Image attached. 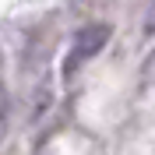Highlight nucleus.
I'll list each match as a JSON object with an SVG mask.
<instances>
[{
	"label": "nucleus",
	"instance_id": "obj_1",
	"mask_svg": "<svg viewBox=\"0 0 155 155\" xmlns=\"http://www.w3.org/2000/svg\"><path fill=\"white\" fill-rule=\"evenodd\" d=\"M106 39H109V28L106 25H88L85 32H78V42H74V49H71V57H67V74H74L78 71V64H85L88 57H95L99 49L106 46Z\"/></svg>",
	"mask_w": 155,
	"mask_h": 155
},
{
	"label": "nucleus",
	"instance_id": "obj_2",
	"mask_svg": "<svg viewBox=\"0 0 155 155\" xmlns=\"http://www.w3.org/2000/svg\"><path fill=\"white\" fill-rule=\"evenodd\" d=\"M145 35H155V0L148 4V14H145Z\"/></svg>",
	"mask_w": 155,
	"mask_h": 155
},
{
	"label": "nucleus",
	"instance_id": "obj_3",
	"mask_svg": "<svg viewBox=\"0 0 155 155\" xmlns=\"http://www.w3.org/2000/svg\"><path fill=\"white\" fill-rule=\"evenodd\" d=\"M148 78H155V53L148 57Z\"/></svg>",
	"mask_w": 155,
	"mask_h": 155
}]
</instances>
